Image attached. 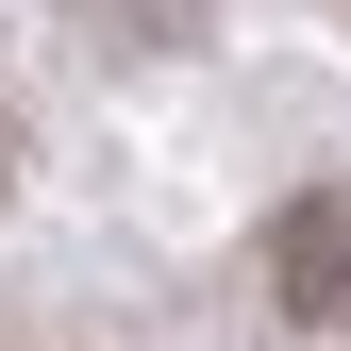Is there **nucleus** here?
<instances>
[{
	"label": "nucleus",
	"instance_id": "obj_1",
	"mask_svg": "<svg viewBox=\"0 0 351 351\" xmlns=\"http://www.w3.org/2000/svg\"><path fill=\"white\" fill-rule=\"evenodd\" d=\"M285 301L318 318V301H351V251H335V217H285Z\"/></svg>",
	"mask_w": 351,
	"mask_h": 351
}]
</instances>
